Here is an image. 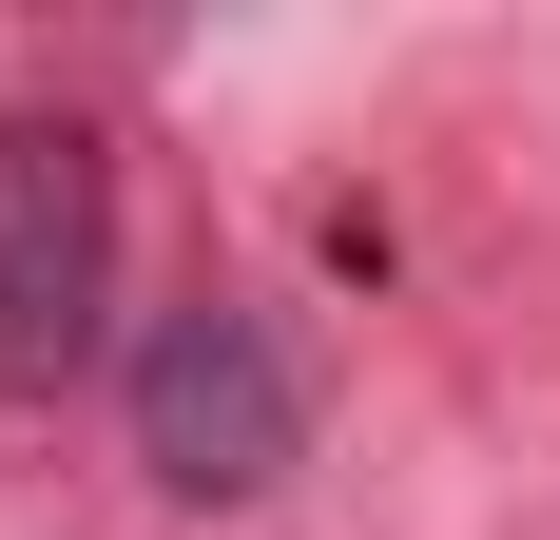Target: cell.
<instances>
[{
  "mask_svg": "<svg viewBox=\"0 0 560 540\" xmlns=\"http://www.w3.org/2000/svg\"><path fill=\"white\" fill-rule=\"evenodd\" d=\"M136 463H155L174 502H271L290 463H310V367H290L271 309H232V290H194V309L136 328Z\"/></svg>",
  "mask_w": 560,
  "mask_h": 540,
  "instance_id": "2",
  "label": "cell"
},
{
  "mask_svg": "<svg viewBox=\"0 0 560 540\" xmlns=\"http://www.w3.org/2000/svg\"><path fill=\"white\" fill-rule=\"evenodd\" d=\"M116 309V136L0 97V406H58Z\"/></svg>",
  "mask_w": 560,
  "mask_h": 540,
  "instance_id": "1",
  "label": "cell"
}]
</instances>
